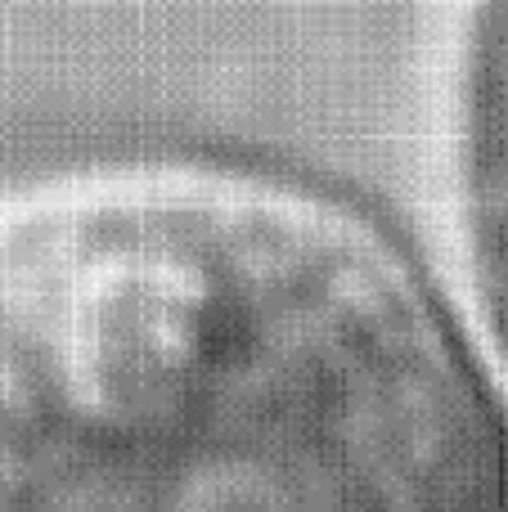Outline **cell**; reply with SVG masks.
<instances>
[{
  "label": "cell",
  "instance_id": "1",
  "mask_svg": "<svg viewBox=\"0 0 508 512\" xmlns=\"http://www.w3.org/2000/svg\"><path fill=\"white\" fill-rule=\"evenodd\" d=\"M0 512H508V432L347 203L77 162L0 189Z\"/></svg>",
  "mask_w": 508,
  "mask_h": 512
},
{
  "label": "cell",
  "instance_id": "2",
  "mask_svg": "<svg viewBox=\"0 0 508 512\" xmlns=\"http://www.w3.org/2000/svg\"><path fill=\"white\" fill-rule=\"evenodd\" d=\"M455 207L468 270L508 355V0H468L455 59Z\"/></svg>",
  "mask_w": 508,
  "mask_h": 512
}]
</instances>
